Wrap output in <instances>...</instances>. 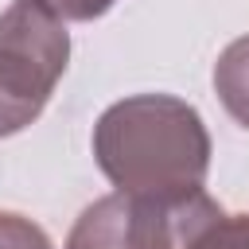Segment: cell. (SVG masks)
<instances>
[{
  "label": "cell",
  "instance_id": "cell-1",
  "mask_svg": "<svg viewBox=\"0 0 249 249\" xmlns=\"http://www.w3.org/2000/svg\"><path fill=\"white\" fill-rule=\"evenodd\" d=\"M93 160L117 191L171 198L202 187L210 171V132L191 101L132 93L97 117Z\"/></svg>",
  "mask_w": 249,
  "mask_h": 249
},
{
  "label": "cell",
  "instance_id": "cell-2",
  "mask_svg": "<svg viewBox=\"0 0 249 249\" xmlns=\"http://www.w3.org/2000/svg\"><path fill=\"white\" fill-rule=\"evenodd\" d=\"M70 62V31L43 0L0 12V140L23 132L51 101Z\"/></svg>",
  "mask_w": 249,
  "mask_h": 249
},
{
  "label": "cell",
  "instance_id": "cell-3",
  "mask_svg": "<svg viewBox=\"0 0 249 249\" xmlns=\"http://www.w3.org/2000/svg\"><path fill=\"white\" fill-rule=\"evenodd\" d=\"M226 210L202 187L171 198L113 191L78 214L66 249H187Z\"/></svg>",
  "mask_w": 249,
  "mask_h": 249
},
{
  "label": "cell",
  "instance_id": "cell-4",
  "mask_svg": "<svg viewBox=\"0 0 249 249\" xmlns=\"http://www.w3.org/2000/svg\"><path fill=\"white\" fill-rule=\"evenodd\" d=\"M214 93H218L222 109L241 128H249V35H237L218 54V62H214Z\"/></svg>",
  "mask_w": 249,
  "mask_h": 249
},
{
  "label": "cell",
  "instance_id": "cell-5",
  "mask_svg": "<svg viewBox=\"0 0 249 249\" xmlns=\"http://www.w3.org/2000/svg\"><path fill=\"white\" fill-rule=\"evenodd\" d=\"M187 249H249V214H222Z\"/></svg>",
  "mask_w": 249,
  "mask_h": 249
},
{
  "label": "cell",
  "instance_id": "cell-6",
  "mask_svg": "<svg viewBox=\"0 0 249 249\" xmlns=\"http://www.w3.org/2000/svg\"><path fill=\"white\" fill-rule=\"evenodd\" d=\"M0 249H54L43 226L16 210H0Z\"/></svg>",
  "mask_w": 249,
  "mask_h": 249
},
{
  "label": "cell",
  "instance_id": "cell-7",
  "mask_svg": "<svg viewBox=\"0 0 249 249\" xmlns=\"http://www.w3.org/2000/svg\"><path fill=\"white\" fill-rule=\"evenodd\" d=\"M51 12H58L62 19H74V23H89L97 16H105L117 0H43Z\"/></svg>",
  "mask_w": 249,
  "mask_h": 249
}]
</instances>
